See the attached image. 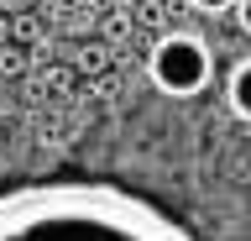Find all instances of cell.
<instances>
[{"mask_svg": "<svg viewBox=\"0 0 251 241\" xmlns=\"http://www.w3.org/2000/svg\"><path fill=\"white\" fill-rule=\"evenodd\" d=\"M0 241H194V231L126 184L42 178L0 194Z\"/></svg>", "mask_w": 251, "mask_h": 241, "instance_id": "1", "label": "cell"}, {"mask_svg": "<svg viewBox=\"0 0 251 241\" xmlns=\"http://www.w3.org/2000/svg\"><path fill=\"white\" fill-rule=\"evenodd\" d=\"M147 79L168 100H194L215 79V53L199 32H162L147 53Z\"/></svg>", "mask_w": 251, "mask_h": 241, "instance_id": "2", "label": "cell"}, {"mask_svg": "<svg viewBox=\"0 0 251 241\" xmlns=\"http://www.w3.org/2000/svg\"><path fill=\"white\" fill-rule=\"evenodd\" d=\"M225 105H230L235 121L251 126V58H235L230 74H225Z\"/></svg>", "mask_w": 251, "mask_h": 241, "instance_id": "3", "label": "cell"}, {"mask_svg": "<svg viewBox=\"0 0 251 241\" xmlns=\"http://www.w3.org/2000/svg\"><path fill=\"white\" fill-rule=\"evenodd\" d=\"M188 5H194L199 16H230L235 11V0H188Z\"/></svg>", "mask_w": 251, "mask_h": 241, "instance_id": "4", "label": "cell"}, {"mask_svg": "<svg viewBox=\"0 0 251 241\" xmlns=\"http://www.w3.org/2000/svg\"><path fill=\"white\" fill-rule=\"evenodd\" d=\"M230 16H235V27L251 37V0H235V11H230Z\"/></svg>", "mask_w": 251, "mask_h": 241, "instance_id": "5", "label": "cell"}]
</instances>
